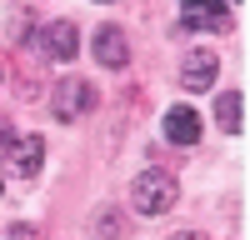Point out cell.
Instances as JSON below:
<instances>
[{
  "mask_svg": "<svg viewBox=\"0 0 250 240\" xmlns=\"http://www.w3.org/2000/svg\"><path fill=\"white\" fill-rule=\"evenodd\" d=\"M130 205L140 215H165L180 205V180L170 170H140L135 185H130Z\"/></svg>",
  "mask_w": 250,
  "mask_h": 240,
  "instance_id": "1",
  "label": "cell"
},
{
  "mask_svg": "<svg viewBox=\"0 0 250 240\" xmlns=\"http://www.w3.org/2000/svg\"><path fill=\"white\" fill-rule=\"evenodd\" d=\"M95 100H100V95H95L90 80H60V85L50 90V115L70 125V120H80V115L95 110Z\"/></svg>",
  "mask_w": 250,
  "mask_h": 240,
  "instance_id": "2",
  "label": "cell"
},
{
  "mask_svg": "<svg viewBox=\"0 0 250 240\" xmlns=\"http://www.w3.org/2000/svg\"><path fill=\"white\" fill-rule=\"evenodd\" d=\"M35 45H40V55H50V60H75V55H80V30H75V20H50V25L35 35Z\"/></svg>",
  "mask_w": 250,
  "mask_h": 240,
  "instance_id": "3",
  "label": "cell"
},
{
  "mask_svg": "<svg viewBox=\"0 0 250 240\" xmlns=\"http://www.w3.org/2000/svg\"><path fill=\"white\" fill-rule=\"evenodd\" d=\"M215 70H220V60H215L210 45L190 50V55H185V65H180V90H190V95L210 90V85H215Z\"/></svg>",
  "mask_w": 250,
  "mask_h": 240,
  "instance_id": "4",
  "label": "cell"
},
{
  "mask_svg": "<svg viewBox=\"0 0 250 240\" xmlns=\"http://www.w3.org/2000/svg\"><path fill=\"white\" fill-rule=\"evenodd\" d=\"M10 165L15 175H40V165H45V140L40 135H10Z\"/></svg>",
  "mask_w": 250,
  "mask_h": 240,
  "instance_id": "5",
  "label": "cell"
},
{
  "mask_svg": "<svg viewBox=\"0 0 250 240\" xmlns=\"http://www.w3.org/2000/svg\"><path fill=\"white\" fill-rule=\"evenodd\" d=\"M95 60H100L105 70H120L125 60H130V40H125L120 25H100V30H95Z\"/></svg>",
  "mask_w": 250,
  "mask_h": 240,
  "instance_id": "6",
  "label": "cell"
},
{
  "mask_svg": "<svg viewBox=\"0 0 250 240\" xmlns=\"http://www.w3.org/2000/svg\"><path fill=\"white\" fill-rule=\"evenodd\" d=\"M160 130H165V140H170V145H195V140H200V115H195L190 105H170Z\"/></svg>",
  "mask_w": 250,
  "mask_h": 240,
  "instance_id": "7",
  "label": "cell"
},
{
  "mask_svg": "<svg viewBox=\"0 0 250 240\" xmlns=\"http://www.w3.org/2000/svg\"><path fill=\"white\" fill-rule=\"evenodd\" d=\"M215 125L230 130V135L245 130V95H240V90H225V95L215 100Z\"/></svg>",
  "mask_w": 250,
  "mask_h": 240,
  "instance_id": "8",
  "label": "cell"
},
{
  "mask_svg": "<svg viewBox=\"0 0 250 240\" xmlns=\"http://www.w3.org/2000/svg\"><path fill=\"white\" fill-rule=\"evenodd\" d=\"M95 240H125V215H120V205H100V215H95Z\"/></svg>",
  "mask_w": 250,
  "mask_h": 240,
  "instance_id": "9",
  "label": "cell"
},
{
  "mask_svg": "<svg viewBox=\"0 0 250 240\" xmlns=\"http://www.w3.org/2000/svg\"><path fill=\"white\" fill-rule=\"evenodd\" d=\"M185 30H225L220 10H185Z\"/></svg>",
  "mask_w": 250,
  "mask_h": 240,
  "instance_id": "10",
  "label": "cell"
},
{
  "mask_svg": "<svg viewBox=\"0 0 250 240\" xmlns=\"http://www.w3.org/2000/svg\"><path fill=\"white\" fill-rule=\"evenodd\" d=\"M10 240H40L35 225H10Z\"/></svg>",
  "mask_w": 250,
  "mask_h": 240,
  "instance_id": "11",
  "label": "cell"
},
{
  "mask_svg": "<svg viewBox=\"0 0 250 240\" xmlns=\"http://www.w3.org/2000/svg\"><path fill=\"white\" fill-rule=\"evenodd\" d=\"M170 240H205V235H200V230H175Z\"/></svg>",
  "mask_w": 250,
  "mask_h": 240,
  "instance_id": "12",
  "label": "cell"
},
{
  "mask_svg": "<svg viewBox=\"0 0 250 240\" xmlns=\"http://www.w3.org/2000/svg\"><path fill=\"white\" fill-rule=\"evenodd\" d=\"M5 145H10V130H5V125H0V150H5Z\"/></svg>",
  "mask_w": 250,
  "mask_h": 240,
  "instance_id": "13",
  "label": "cell"
},
{
  "mask_svg": "<svg viewBox=\"0 0 250 240\" xmlns=\"http://www.w3.org/2000/svg\"><path fill=\"white\" fill-rule=\"evenodd\" d=\"M0 190H5V180H0Z\"/></svg>",
  "mask_w": 250,
  "mask_h": 240,
  "instance_id": "14",
  "label": "cell"
},
{
  "mask_svg": "<svg viewBox=\"0 0 250 240\" xmlns=\"http://www.w3.org/2000/svg\"><path fill=\"white\" fill-rule=\"evenodd\" d=\"M0 80H5V70H0Z\"/></svg>",
  "mask_w": 250,
  "mask_h": 240,
  "instance_id": "15",
  "label": "cell"
}]
</instances>
